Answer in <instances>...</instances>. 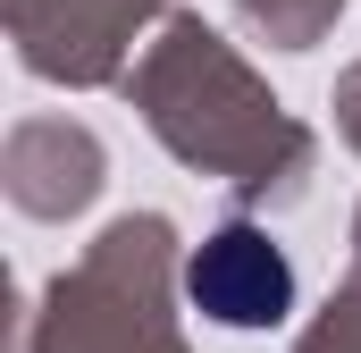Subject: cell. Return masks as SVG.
<instances>
[{"label":"cell","mask_w":361,"mask_h":353,"mask_svg":"<svg viewBox=\"0 0 361 353\" xmlns=\"http://www.w3.org/2000/svg\"><path fill=\"white\" fill-rule=\"evenodd\" d=\"M185 286H193V303H202L210 320H227V328H269V320H286V303H294V269L277 261L252 227L210 236V244L193 253V269H185Z\"/></svg>","instance_id":"obj_1"}]
</instances>
